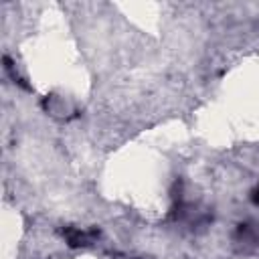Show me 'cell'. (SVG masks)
<instances>
[{"label":"cell","instance_id":"cell-1","mask_svg":"<svg viewBox=\"0 0 259 259\" xmlns=\"http://www.w3.org/2000/svg\"><path fill=\"white\" fill-rule=\"evenodd\" d=\"M97 235V231H81V229H65V239L71 247H83L89 245L91 239Z\"/></svg>","mask_w":259,"mask_h":259},{"label":"cell","instance_id":"cell-2","mask_svg":"<svg viewBox=\"0 0 259 259\" xmlns=\"http://www.w3.org/2000/svg\"><path fill=\"white\" fill-rule=\"evenodd\" d=\"M253 202H255V204H259V186L253 190Z\"/></svg>","mask_w":259,"mask_h":259}]
</instances>
